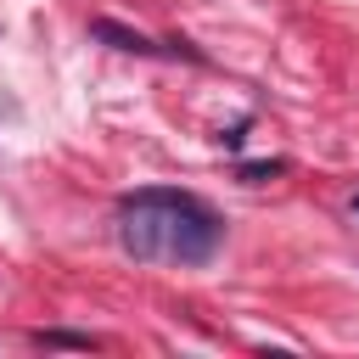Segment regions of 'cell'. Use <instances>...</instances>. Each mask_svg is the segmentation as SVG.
<instances>
[{"instance_id": "6da1fadb", "label": "cell", "mask_w": 359, "mask_h": 359, "mask_svg": "<svg viewBox=\"0 0 359 359\" xmlns=\"http://www.w3.org/2000/svg\"><path fill=\"white\" fill-rule=\"evenodd\" d=\"M219 241H224V219L191 191L146 185V191H129L118 202V247L135 264L196 269V264H208L219 252Z\"/></svg>"}, {"instance_id": "7a4b0ae2", "label": "cell", "mask_w": 359, "mask_h": 359, "mask_svg": "<svg viewBox=\"0 0 359 359\" xmlns=\"http://www.w3.org/2000/svg\"><path fill=\"white\" fill-rule=\"evenodd\" d=\"M90 34H95L101 45H112V50H129V56H157V50H163V45H151L140 28H123V22H112V17H95Z\"/></svg>"}, {"instance_id": "3957f363", "label": "cell", "mask_w": 359, "mask_h": 359, "mask_svg": "<svg viewBox=\"0 0 359 359\" xmlns=\"http://www.w3.org/2000/svg\"><path fill=\"white\" fill-rule=\"evenodd\" d=\"M34 348H67V353H95V337H84V331H34Z\"/></svg>"}, {"instance_id": "277c9868", "label": "cell", "mask_w": 359, "mask_h": 359, "mask_svg": "<svg viewBox=\"0 0 359 359\" xmlns=\"http://www.w3.org/2000/svg\"><path fill=\"white\" fill-rule=\"evenodd\" d=\"M286 174V157H258V163H236V180H247V185H269V180H280Z\"/></svg>"}, {"instance_id": "5b68a950", "label": "cell", "mask_w": 359, "mask_h": 359, "mask_svg": "<svg viewBox=\"0 0 359 359\" xmlns=\"http://www.w3.org/2000/svg\"><path fill=\"white\" fill-rule=\"evenodd\" d=\"M353 208H359V202H353Z\"/></svg>"}]
</instances>
